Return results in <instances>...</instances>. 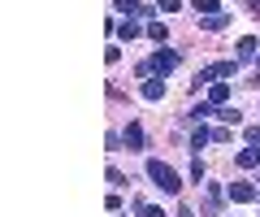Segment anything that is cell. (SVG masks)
Instances as JSON below:
<instances>
[{
	"label": "cell",
	"instance_id": "1",
	"mask_svg": "<svg viewBox=\"0 0 260 217\" xmlns=\"http://www.w3.org/2000/svg\"><path fill=\"white\" fill-rule=\"evenodd\" d=\"M148 178L156 191H165V196H178L182 191V178H178L174 165H165V161H148Z\"/></svg>",
	"mask_w": 260,
	"mask_h": 217
},
{
	"label": "cell",
	"instance_id": "2",
	"mask_svg": "<svg viewBox=\"0 0 260 217\" xmlns=\"http://www.w3.org/2000/svg\"><path fill=\"white\" fill-rule=\"evenodd\" d=\"M178 61H182V57H178L174 48H160V52H156L152 61H143V66H139V78H152V74H160V78H165L169 70H178Z\"/></svg>",
	"mask_w": 260,
	"mask_h": 217
},
{
	"label": "cell",
	"instance_id": "3",
	"mask_svg": "<svg viewBox=\"0 0 260 217\" xmlns=\"http://www.w3.org/2000/svg\"><path fill=\"white\" fill-rule=\"evenodd\" d=\"M234 70H239V61H217V66H204L200 74H195V87H200V83H225V78H234Z\"/></svg>",
	"mask_w": 260,
	"mask_h": 217
},
{
	"label": "cell",
	"instance_id": "4",
	"mask_svg": "<svg viewBox=\"0 0 260 217\" xmlns=\"http://www.w3.org/2000/svg\"><path fill=\"white\" fill-rule=\"evenodd\" d=\"M165 91H169V83H165V78H143V87H139V96H143V100H165Z\"/></svg>",
	"mask_w": 260,
	"mask_h": 217
},
{
	"label": "cell",
	"instance_id": "5",
	"mask_svg": "<svg viewBox=\"0 0 260 217\" xmlns=\"http://www.w3.org/2000/svg\"><path fill=\"white\" fill-rule=\"evenodd\" d=\"M113 9L126 13V18H152V13H156V9H148V5H139V0H117Z\"/></svg>",
	"mask_w": 260,
	"mask_h": 217
},
{
	"label": "cell",
	"instance_id": "6",
	"mask_svg": "<svg viewBox=\"0 0 260 217\" xmlns=\"http://www.w3.org/2000/svg\"><path fill=\"white\" fill-rule=\"evenodd\" d=\"M260 187H251V182H230V200L234 204H247V200H256Z\"/></svg>",
	"mask_w": 260,
	"mask_h": 217
},
{
	"label": "cell",
	"instance_id": "7",
	"mask_svg": "<svg viewBox=\"0 0 260 217\" xmlns=\"http://www.w3.org/2000/svg\"><path fill=\"white\" fill-rule=\"evenodd\" d=\"M234 161H239V170H256V165H260V148H256V143H247V148H239V157H234Z\"/></svg>",
	"mask_w": 260,
	"mask_h": 217
},
{
	"label": "cell",
	"instance_id": "8",
	"mask_svg": "<svg viewBox=\"0 0 260 217\" xmlns=\"http://www.w3.org/2000/svg\"><path fill=\"white\" fill-rule=\"evenodd\" d=\"M251 57H260V39L256 35H243L239 39V57H234V61H251Z\"/></svg>",
	"mask_w": 260,
	"mask_h": 217
},
{
	"label": "cell",
	"instance_id": "9",
	"mask_svg": "<svg viewBox=\"0 0 260 217\" xmlns=\"http://www.w3.org/2000/svg\"><path fill=\"white\" fill-rule=\"evenodd\" d=\"M121 143H126L130 152H139V148H143V126H139V122H130L126 135H121Z\"/></svg>",
	"mask_w": 260,
	"mask_h": 217
},
{
	"label": "cell",
	"instance_id": "10",
	"mask_svg": "<svg viewBox=\"0 0 260 217\" xmlns=\"http://www.w3.org/2000/svg\"><path fill=\"white\" fill-rule=\"evenodd\" d=\"M225 100H230V83H213L208 87V104H213V109H225Z\"/></svg>",
	"mask_w": 260,
	"mask_h": 217
},
{
	"label": "cell",
	"instance_id": "11",
	"mask_svg": "<svg viewBox=\"0 0 260 217\" xmlns=\"http://www.w3.org/2000/svg\"><path fill=\"white\" fill-rule=\"evenodd\" d=\"M200 26H204V30H225V26H230V13H213V18H204Z\"/></svg>",
	"mask_w": 260,
	"mask_h": 217
},
{
	"label": "cell",
	"instance_id": "12",
	"mask_svg": "<svg viewBox=\"0 0 260 217\" xmlns=\"http://www.w3.org/2000/svg\"><path fill=\"white\" fill-rule=\"evenodd\" d=\"M191 9H195V13H200V18H213V13H217V9H221V5H217V0H195Z\"/></svg>",
	"mask_w": 260,
	"mask_h": 217
},
{
	"label": "cell",
	"instance_id": "13",
	"mask_svg": "<svg viewBox=\"0 0 260 217\" xmlns=\"http://www.w3.org/2000/svg\"><path fill=\"white\" fill-rule=\"evenodd\" d=\"M117 35H121V39H139V22H135V18H126V22L117 26Z\"/></svg>",
	"mask_w": 260,
	"mask_h": 217
},
{
	"label": "cell",
	"instance_id": "14",
	"mask_svg": "<svg viewBox=\"0 0 260 217\" xmlns=\"http://www.w3.org/2000/svg\"><path fill=\"white\" fill-rule=\"evenodd\" d=\"M148 39H156V44H165V39H169V26H165V22H152V26H148Z\"/></svg>",
	"mask_w": 260,
	"mask_h": 217
},
{
	"label": "cell",
	"instance_id": "15",
	"mask_svg": "<svg viewBox=\"0 0 260 217\" xmlns=\"http://www.w3.org/2000/svg\"><path fill=\"white\" fill-rule=\"evenodd\" d=\"M217 208H221V187L208 182V213H217Z\"/></svg>",
	"mask_w": 260,
	"mask_h": 217
},
{
	"label": "cell",
	"instance_id": "16",
	"mask_svg": "<svg viewBox=\"0 0 260 217\" xmlns=\"http://www.w3.org/2000/svg\"><path fill=\"white\" fill-rule=\"evenodd\" d=\"M208 139H213V131H204V126H200V131H195V135H191V148H195V152H200V148H204V143H208Z\"/></svg>",
	"mask_w": 260,
	"mask_h": 217
},
{
	"label": "cell",
	"instance_id": "17",
	"mask_svg": "<svg viewBox=\"0 0 260 217\" xmlns=\"http://www.w3.org/2000/svg\"><path fill=\"white\" fill-rule=\"evenodd\" d=\"M217 117H221L225 126H239L243 122V113H234V109H217Z\"/></svg>",
	"mask_w": 260,
	"mask_h": 217
},
{
	"label": "cell",
	"instance_id": "18",
	"mask_svg": "<svg viewBox=\"0 0 260 217\" xmlns=\"http://www.w3.org/2000/svg\"><path fill=\"white\" fill-rule=\"evenodd\" d=\"M208 113H217V109H213V104H208V100H204V104H195V109H191V117H195V122H204Z\"/></svg>",
	"mask_w": 260,
	"mask_h": 217
},
{
	"label": "cell",
	"instance_id": "19",
	"mask_svg": "<svg viewBox=\"0 0 260 217\" xmlns=\"http://www.w3.org/2000/svg\"><path fill=\"white\" fill-rule=\"evenodd\" d=\"M156 9L160 13H178V9H182V0H156Z\"/></svg>",
	"mask_w": 260,
	"mask_h": 217
},
{
	"label": "cell",
	"instance_id": "20",
	"mask_svg": "<svg viewBox=\"0 0 260 217\" xmlns=\"http://www.w3.org/2000/svg\"><path fill=\"white\" fill-rule=\"evenodd\" d=\"M191 178H195V182H204V161H200V157L191 161Z\"/></svg>",
	"mask_w": 260,
	"mask_h": 217
},
{
	"label": "cell",
	"instance_id": "21",
	"mask_svg": "<svg viewBox=\"0 0 260 217\" xmlns=\"http://www.w3.org/2000/svg\"><path fill=\"white\" fill-rule=\"evenodd\" d=\"M139 213H143V217H165V208H156V204H139Z\"/></svg>",
	"mask_w": 260,
	"mask_h": 217
},
{
	"label": "cell",
	"instance_id": "22",
	"mask_svg": "<svg viewBox=\"0 0 260 217\" xmlns=\"http://www.w3.org/2000/svg\"><path fill=\"white\" fill-rule=\"evenodd\" d=\"M234 139V131H225V126H221V131H213V143H230Z\"/></svg>",
	"mask_w": 260,
	"mask_h": 217
},
{
	"label": "cell",
	"instance_id": "23",
	"mask_svg": "<svg viewBox=\"0 0 260 217\" xmlns=\"http://www.w3.org/2000/svg\"><path fill=\"white\" fill-rule=\"evenodd\" d=\"M247 143H256V148H260V126H251V131H247Z\"/></svg>",
	"mask_w": 260,
	"mask_h": 217
},
{
	"label": "cell",
	"instance_id": "24",
	"mask_svg": "<svg viewBox=\"0 0 260 217\" xmlns=\"http://www.w3.org/2000/svg\"><path fill=\"white\" fill-rule=\"evenodd\" d=\"M178 217H195V213H191V208H178Z\"/></svg>",
	"mask_w": 260,
	"mask_h": 217
},
{
	"label": "cell",
	"instance_id": "25",
	"mask_svg": "<svg viewBox=\"0 0 260 217\" xmlns=\"http://www.w3.org/2000/svg\"><path fill=\"white\" fill-rule=\"evenodd\" d=\"M256 61H260V57H256Z\"/></svg>",
	"mask_w": 260,
	"mask_h": 217
}]
</instances>
